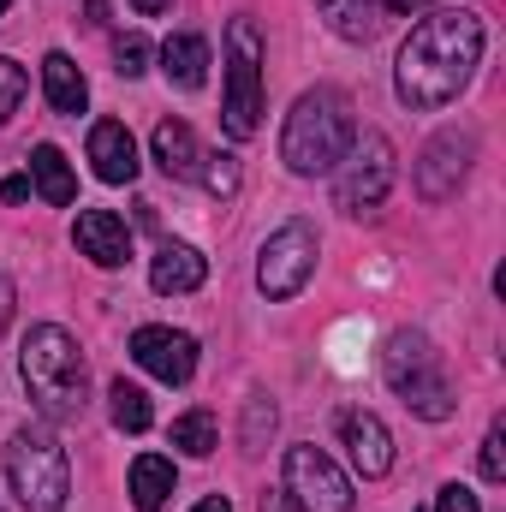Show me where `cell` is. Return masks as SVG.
Masks as SVG:
<instances>
[{
	"label": "cell",
	"mask_w": 506,
	"mask_h": 512,
	"mask_svg": "<svg viewBox=\"0 0 506 512\" xmlns=\"http://www.w3.org/2000/svg\"><path fill=\"white\" fill-rule=\"evenodd\" d=\"M483 477L489 483H506V423L495 417L489 435H483Z\"/></svg>",
	"instance_id": "28"
},
{
	"label": "cell",
	"mask_w": 506,
	"mask_h": 512,
	"mask_svg": "<svg viewBox=\"0 0 506 512\" xmlns=\"http://www.w3.org/2000/svg\"><path fill=\"white\" fill-rule=\"evenodd\" d=\"M90 161H96V179H108V185L137 179V137L126 131V120H96L90 126Z\"/></svg>",
	"instance_id": "14"
},
{
	"label": "cell",
	"mask_w": 506,
	"mask_h": 512,
	"mask_svg": "<svg viewBox=\"0 0 506 512\" xmlns=\"http://www.w3.org/2000/svg\"><path fill=\"white\" fill-rule=\"evenodd\" d=\"M381 376H387V387H393L423 423H447V417L459 411L453 382H447V370H441V352H435L429 334H417V328H399V334L387 340Z\"/></svg>",
	"instance_id": "4"
},
{
	"label": "cell",
	"mask_w": 506,
	"mask_h": 512,
	"mask_svg": "<svg viewBox=\"0 0 506 512\" xmlns=\"http://www.w3.org/2000/svg\"><path fill=\"white\" fill-rule=\"evenodd\" d=\"M352 137H358L352 96H346V90H334V84H316V90H304V96L292 102V114H286V131H280V161H286L292 173L316 179V173H334V167L346 161Z\"/></svg>",
	"instance_id": "2"
},
{
	"label": "cell",
	"mask_w": 506,
	"mask_h": 512,
	"mask_svg": "<svg viewBox=\"0 0 506 512\" xmlns=\"http://www.w3.org/2000/svg\"><path fill=\"white\" fill-rule=\"evenodd\" d=\"M411 6H429V0H381V12H411Z\"/></svg>",
	"instance_id": "33"
},
{
	"label": "cell",
	"mask_w": 506,
	"mask_h": 512,
	"mask_svg": "<svg viewBox=\"0 0 506 512\" xmlns=\"http://www.w3.org/2000/svg\"><path fill=\"white\" fill-rule=\"evenodd\" d=\"M12 304H18V292H12V280L0 274V334H6V322H12Z\"/></svg>",
	"instance_id": "31"
},
{
	"label": "cell",
	"mask_w": 506,
	"mask_h": 512,
	"mask_svg": "<svg viewBox=\"0 0 506 512\" xmlns=\"http://www.w3.org/2000/svg\"><path fill=\"white\" fill-rule=\"evenodd\" d=\"M18 102H24V66L0 54V126L18 114Z\"/></svg>",
	"instance_id": "27"
},
{
	"label": "cell",
	"mask_w": 506,
	"mask_h": 512,
	"mask_svg": "<svg viewBox=\"0 0 506 512\" xmlns=\"http://www.w3.org/2000/svg\"><path fill=\"white\" fill-rule=\"evenodd\" d=\"M149 60H155V48H149V36H120V48H114V72L120 78H143L149 72Z\"/></svg>",
	"instance_id": "26"
},
{
	"label": "cell",
	"mask_w": 506,
	"mask_h": 512,
	"mask_svg": "<svg viewBox=\"0 0 506 512\" xmlns=\"http://www.w3.org/2000/svg\"><path fill=\"white\" fill-rule=\"evenodd\" d=\"M316 227L310 221H286L280 233H268V245L256 256V286H262V298H274V304H286V298H298L304 286H310V274H316Z\"/></svg>",
	"instance_id": "7"
},
{
	"label": "cell",
	"mask_w": 506,
	"mask_h": 512,
	"mask_svg": "<svg viewBox=\"0 0 506 512\" xmlns=\"http://www.w3.org/2000/svg\"><path fill=\"white\" fill-rule=\"evenodd\" d=\"M340 179H334V203L346 209V215H370L387 203V191H393V143L370 131V137H352V149H346V161L334 167Z\"/></svg>",
	"instance_id": "8"
},
{
	"label": "cell",
	"mask_w": 506,
	"mask_h": 512,
	"mask_svg": "<svg viewBox=\"0 0 506 512\" xmlns=\"http://www.w3.org/2000/svg\"><path fill=\"white\" fill-rule=\"evenodd\" d=\"M221 120H227L233 143L256 137V126H262V36L251 18L227 24V108H221Z\"/></svg>",
	"instance_id": "6"
},
{
	"label": "cell",
	"mask_w": 506,
	"mask_h": 512,
	"mask_svg": "<svg viewBox=\"0 0 506 512\" xmlns=\"http://www.w3.org/2000/svg\"><path fill=\"white\" fill-rule=\"evenodd\" d=\"M42 96H48V108L66 114V120H78V114L90 108V84H84V72H78L72 54L54 48V54L42 60Z\"/></svg>",
	"instance_id": "17"
},
{
	"label": "cell",
	"mask_w": 506,
	"mask_h": 512,
	"mask_svg": "<svg viewBox=\"0 0 506 512\" xmlns=\"http://www.w3.org/2000/svg\"><path fill=\"white\" fill-rule=\"evenodd\" d=\"M340 447L352 453L358 477H387L393 471V435L376 411H340Z\"/></svg>",
	"instance_id": "12"
},
{
	"label": "cell",
	"mask_w": 506,
	"mask_h": 512,
	"mask_svg": "<svg viewBox=\"0 0 506 512\" xmlns=\"http://www.w3.org/2000/svg\"><path fill=\"white\" fill-rule=\"evenodd\" d=\"M203 161H209V167H197V179H203V191L227 203V197L239 191V155H203Z\"/></svg>",
	"instance_id": "24"
},
{
	"label": "cell",
	"mask_w": 506,
	"mask_h": 512,
	"mask_svg": "<svg viewBox=\"0 0 506 512\" xmlns=\"http://www.w3.org/2000/svg\"><path fill=\"white\" fill-rule=\"evenodd\" d=\"M84 18L90 24H108V0H84Z\"/></svg>",
	"instance_id": "32"
},
{
	"label": "cell",
	"mask_w": 506,
	"mask_h": 512,
	"mask_svg": "<svg viewBox=\"0 0 506 512\" xmlns=\"http://www.w3.org/2000/svg\"><path fill=\"white\" fill-rule=\"evenodd\" d=\"M262 512H292V507H286V495H262Z\"/></svg>",
	"instance_id": "36"
},
{
	"label": "cell",
	"mask_w": 506,
	"mask_h": 512,
	"mask_svg": "<svg viewBox=\"0 0 506 512\" xmlns=\"http://www.w3.org/2000/svg\"><path fill=\"white\" fill-rule=\"evenodd\" d=\"M30 197V173H12V179H0V203H24Z\"/></svg>",
	"instance_id": "30"
},
{
	"label": "cell",
	"mask_w": 506,
	"mask_h": 512,
	"mask_svg": "<svg viewBox=\"0 0 506 512\" xmlns=\"http://www.w3.org/2000/svg\"><path fill=\"white\" fill-rule=\"evenodd\" d=\"M173 447L191 453V459H209V453H215V417H209V411H185V417H173Z\"/></svg>",
	"instance_id": "23"
},
{
	"label": "cell",
	"mask_w": 506,
	"mask_h": 512,
	"mask_svg": "<svg viewBox=\"0 0 506 512\" xmlns=\"http://www.w3.org/2000/svg\"><path fill=\"white\" fill-rule=\"evenodd\" d=\"M72 239H78V256H90L96 268H126V256H131V233L114 209H84Z\"/></svg>",
	"instance_id": "13"
},
{
	"label": "cell",
	"mask_w": 506,
	"mask_h": 512,
	"mask_svg": "<svg viewBox=\"0 0 506 512\" xmlns=\"http://www.w3.org/2000/svg\"><path fill=\"white\" fill-rule=\"evenodd\" d=\"M209 280V256L191 251V245H179V239H167L155 262H149V286L161 292V298H179V292H197Z\"/></svg>",
	"instance_id": "15"
},
{
	"label": "cell",
	"mask_w": 506,
	"mask_h": 512,
	"mask_svg": "<svg viewBox=\"0 0 506 512\" xmlns=\"http://www.w3.org/2000/svg\"><path fill=\"white\" fill-rule=\"evenodd\" d=\"M6 6H12V0H0V12H6Z\"/></svg>",
	"instance_id": "37"
},
{
	"label": "cell",
	"mask_w": 506,
	"mask_h": 512,
	"mask_svg": "<svg viewBox=\"0 0 506 512\" xmlns=\"http://www.w3.org/2000/svg\"><path fill=\"white\" fill-rule=\"evenodd\" d=\"M435 512H483V507H477V495H471L465 483H447V489L435 495Z\"/></svg>",
	"instance_id": "29"
},
{
	"label": "cell",
	"mask_w": 506,
	"mask_h": 512,
	"mask_svg": "<svg viewBox=\"0 0 506 512\" xmlns=\"http://www.w3.org/2000/svg\"><path fill=\"white\" fill-rule=\"evenodd\" d=\"M173 459H161V453H143L137 465H131V501H137V512H161L167 501H173Z\"/></svg>",
	"instance_id": "21"
},
{
	"label": "cell",
	"mask_w": 506,
	"mask_h": 512,
	"mask_svg": "<svg viewBox=\"0 0 506 512\" xmlns=\"http://www.w3.org/2000/svg\"><path fill=\"white\" fill-rule=\"evenodd\" d=\"M18 376L30 387V405L42 411V417H54V423H72V417H84V393H90V370H84V352H78V340L66 334V328H54V322H36L30 334H24V352H18Z\"/></svg>",
	"instance_id": "3"
},
{
	"label": "cell",
	"mask_w": 506,
	"mask_h": 512,
	"mask_svg": "<svg viewBox=\"0 0 506 512\" xmlns=\"http://www.w3.org/2000/svg\"><path fill=\"white\" fill-rule=\"evenodd\" d=\"M108 411H114V429H126V435H143V429L155 423V411H149V393H143L137 382H126V376L108 387Z\"/></svg>",
	"instance_id": "22"
},
{
	"label": "cell",
	"mask_w": 506,
	"mask_h": 512,
	"mask_svg": "<svg viewBox=\"0 0 506 512\" xmlns=\"http://www.w3.org/2000/svg\"><path fill=\"white\" fill-rule=\"evenodd\" d=\"M316 12H322V24L340 36V42H370L381 30V0H316Z\"/></svg>",
	"instance_id": "20"
},
{
	"label": "cell",
	"mask_w": 506,
	"mask_h": 512,
	"mask_svg": "<svg viewBox=\"0 0 506 512\" xmlns=\"http://www.w3.org/2000/svg\"><path fill=\"white\" fill-rule=\"evenodd\" d=\"M471 161H477V131H435L429 149H423V161H417V191L429 203H447L465 185Z\"/></svg>",
	"instance_id": "10"
},
{
	"label": "cell",
	"mask_w": 506,
	"mask_h": 512,
	"mask_svg": "<svg viewBox=\"0 0 506 512\" xmlns=\"http://www.w3.org/2000/svg\"><path fill=\"white\" fill-rule=\"evenodd\" d=\"M477 66H483V18L465 6H435L405 36L399 66H393V90L405 108L435 114L477 78Z\"/></svg>",
	"instance_id": "1"
},
{
	"label": "cell",
	"mask_w": 506,
	"mask_h": 512,
	"mask_svg": "<svg viewBox=\"0 0 506 512\" xmlns=\"http://www.w3.org/2000/svg\"><path fill=\"white\" fill-rule=\"evenodd\" d=\"M6 489L18 495L24 512H66V495H72L66 447L48 429H18L6 441Z\"/></svg>",
	"instance_id": "5"
},
{
	"label": "cell",
	"mask_w": 506,
	"mask_h": 512,
	"mask_svg": "<svg viewBox=\"0 0 506 512\" xmlns=\"http://www.w3.org/2000/svg\"><path fill=\"white\" fill-rule=\"evenodd\" d=\"M30 185H36L42 203H54V209H66V203L78 197V173H72V161H66L54 143H36V149H30Z\"/></svg>",
	"instance_id": "19"
},
{
	"label": "cell",
	"mask_w": 506,
	"mask_h": 512,
	"mask_svg": "<svg viewBox=\"0 0 506 512\" xmlns=\"http://www.w3.org/2000/svg\"><path fill=\"white\" fill-rule=\"evenodd\" d=\"M274 435V405H268V393H251L245 399V453H262V441Z\"/></svg>",
	"instance_id": "25"
},
{
	"label": "cell",
	"mask_w": 506,
	"mask_h": 512,
	"mask_svg": "<svg viewBox=\"0 0 506 512\" xmlns=\"http://www.w3.org/2000/svg\"><path fill=\"white\" fill-rule=\"evenodd\" d=\"M149 155H155V167L167 173V179H191L197 173V131L185 126V120H161L155 137H149Z\"/></svg>",
	"instance_id": "18"
},
{
	"label": "cell",
	"mask_w": 506,
	"mask_h": 512,
	"mask_svg": "<svg viewBox=\"0 0 506 512\" xmlns=\"http://www.w3.org/2000/svg\"><path fill=\"white\" fill-rule=\"evenodd\" d=\"M131 358H137V370H149L167 387H185L197 376V340L179 334V328H137L131 334Z\"/></svg>",
	"instance_id": "11"
},
{
	"label": "cell",
	"mask_w": 506,
	"mask_h": 512,
	"mask_svg": "<svg viewBox=\"0 0 506 512\" xmlns=\"http://www.w3.org/2000/svg\"><path fill=\"white\" fill-rule=\"evenodd\" d=\"M161 72H167L173 90H203V84H209V42H203L197 30L167 36V42H161Z\"/></svg>",
	"instance_id": "16"
},
{
	"label": "cell",
	"mask_w": 506,
	"mask_h": 512,
	"mask_svg": "<svg viewBox=\"0 0 506 512\" xmlns=\"http://www.w3.org/2000/svg\"><path fill=\"white\" fill-rule=\"evenodd\" d=\"M131 6H137L143 18H155V12H167V0H131Z\"/></svg>",
	"instance_id": "34"
},
{
	"label": "cell",
	"mask_w": 506,
	"mask_h": 512,
	"mask_svg": "<svg viewBox=\"0 0 506 512\" xmlns=\"http://www.w3.org/2000/svg\"><path fill=\"white\" fill-rule=\"evenodd\" d=\"M286 501L298 512H352V483L322 447H286Z\"/></svg>",
	"instance_id": "9"
},
{
	"label": "cell",
	"mask_w": 506,
	"mask_h": 512,
	"mask_svg": "<svg viewBox=\"0 0 506 512\" xmlns=\"http://www.w3.org/2000/svg\"><path fill=\"white\" fill-rule=\"evenodd\" d=\"M191 512H233V507H227L221 495H209V501H197V507H191Z\"/></svg>",
	"instance_id": "35"
}]
</instances>
